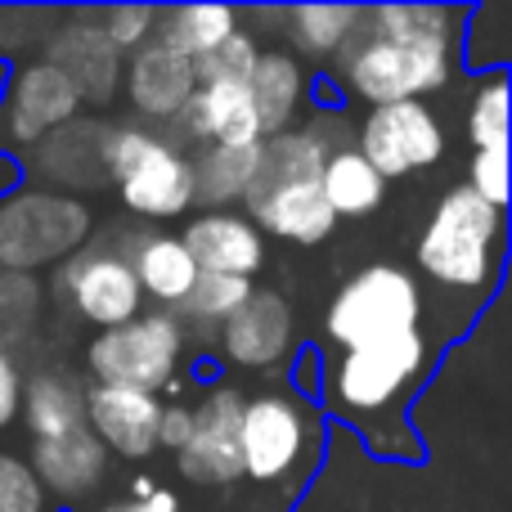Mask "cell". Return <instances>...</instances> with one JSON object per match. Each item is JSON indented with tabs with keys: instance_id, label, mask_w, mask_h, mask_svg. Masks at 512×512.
Here are the masks:
<instances>
[{
	"instance_id": "obj_1",
	"label": "cell",
	"mask_w": 512,
	"mask_h": 512,
	"mask_svg": "<svg viewBox=\"0 0 512 512\" xmlns=\"http://www.w3.org/2000/svg\"><path fill=\"white\" fill-rule=\"evenodd\" d=\"M463 9L450 5H369L337 54L346 95L369 108L409 104L445 90L459 72Z\"/></svg>"
},
{
	"instance_id": "obj_2",
	"label": "cell",
	"mask_w": 512,
	"mask_h": 512,
	"mask_svg": "<svg viewBox=\"0 0 512 512\" xmlns=\"http://www.w3.org/2000/svg\"><path fill=\"white\" fill-rule=\"evenodd\" d=\"M414 261L436 288L486 301L504 265V212L481 203L468 185H454L427 216Z\"/></svg>"
},
{
	"instance_id": "obj_3",
	"label": "cell",
	"mask_w": 512,
	"mask_h": 512,
	"mask_svg": "<svg viewBox=\"0 0 512 512\" xmlns=\"http://www.w3.org/2000/svg\"><path fill=\"white\" fill-rule=\"evenodd\" d=\"M427 369H432V342L423 328L369 351H342L337 364L324 369L328 409L351 418L364 441H378L382 423L400 427V409L409 405Z\"/></svg>"
},
{
	"instance_id": "obj_4",
	"label": "cell",
	"mask_w": 512,
	"mask_h": 512,
	"mask_svg": "<svg viewBox=\"0 0 512 512\" xmlns=\"http://www.w3.org/2000/svg\"><path fill=\"white\" fill-rule=\"evenodd\" d=\"M104 180L140 221H176L194 207V162L167 126L108 122Z\"/></svg>"
},
{
	"instance_id": "obj_5",
	"label": "cell",
	"mask_w": 512,
	"mask_h": 512,
	"mask_svg": "<svg viewBox=\"0 0 512 512\" xmlns=\"http://www.w3.org/2000/svg\"><path fill=\"white\" fill-rule=\"evenodd\" d=\"M423 288L400 265H364L333 292L324 310V333L342 351H369V346L396 342V337L423 328Z\"/></svg>"
},
{
	"instance_id": "obj_6",
	"label": "cell",
	"mask_w": 512,
	"mask_h": 512,
	"mask_svg": "<svg viewBox=\"0 0 512 512\" xmlns=\"http://www.w3.org/2000/svg\"><path fill=\"white\" fill-rule=\"evenodd\" d=\"M319 450V414L292 391L243 396L239 463L256 486H301Z\"/></svg>"
},
{
	"instance_id": "obj_7",
	"label": "cell",
	"mask_w": 512,
	"mask_h": 512,
	"mask_svg": "<svg viewBox=\"0 0 512 512\" xmlns=\"http://www.w3.org/2000/svg\"><path fill=\"white\" fill-rule=\"evenodd\" d=\"M95 212L77 194L14 189L0 198V270L36 274L86 248Z\"/></svg>"
},
{
	"instance_id": "obj_8",
	"label": "cell",
	"mask_w": 512,
	"mask_h": 512,
	"mask_svg": "<svg viewBox=\"0 0 512 512\" xmlns=\"http://www.w3.org/2000/svg\"><path fill=\"white\" fill-rule=\"evenodd\" d=\"M189 333L171 310H144L131 324L104 328L86 346V369L104 387H135L162 396L171 382H180Z\"/></svg>"
},
{
	"instance_id": "obj_9",
	"label": "cell",
	"mask_w": 512,
	"mask_h": 512,
	"mask_svg": "<svg viewBox=\"0 0 512 512\" xmlns=\"http://www.w3.org/2000/svg\"><path fill=\"white\" fill-rule=\"evenodd\" d=\"M54 297L81 319V324L104 328H122L135 315H144V292L135 283L126 256L117 252V243H95V248L72 252L59 265L54 279Z\"/></svg>"
},
{
	"instance_id": "obj_10",
	"label": "cell",
	"mask_w": 512,
	"mask_h": 512,
	"mask_svg": "<svg viewBox=\"0 0 512 512\" xmlns=\"http://www.w3.org/2000/svg\"><path fill=\"white\" fill-rule=\"evenodd\" d=\"M355 153L378 171L382 180H400L409 171H423L441 162L445 153V126L427 104L409 99V104H382L369 108V117L355 131Z\"/></svg>"
},
{
	"instance_id": "obj_11",
	"label": "cell",
	"mask_w": 512,
	"mask_h": 512,
	"mask_svg": "<svg viewBox=\"0 0 512 512\" xmlns=\"http://www.w3.org/2000/svg\"><path fill=\"white\" fill-rule=\"evenodd\" d=\"M41 59L68 77L81 108H108L122 90V54L99 32V9H68L45 41Z\"/></svg>"
},
{
	"instance_id": "obj_12",
	"label": "cell",
	"mask_w": 512,
	"mask_h": 512,
	"mask_svg": "<svg viewBox=\"0 0 512 512\" xmlns=\"http://www.w3.org/2000/svg\"><path fill=\"white\" fill-rule=\"evenodd\" d=\"M81 117V99L68 86L54 63L45 59H27L14 72H5V95H0V122L14 149H32L45 135H54L59 126L77 122Z\"/></svg>"
},
{
	"instance_id": "obj_13",
	"label": "cell",
	"mask_w": 512,
	"mask_h": 512,
	"mask_svg": "<svg viewBox=\"0 0 512 512\" xmlns=\"http://www.w3.org/2000/svg\"><path fill=\"white\" fill-rule=\"evenodd\" d=\"M239 418H243V391L212 387L194 405V427H189L185 450L176 454V468L194 486H234L243 481L239 463Z\"/></svg>"
},
{
	"instance_id": "obj_14",
	"label": "cell",
	"mask_w": 512,
	"mask_h": 512,
	"mask_svg": "<svg viewBox=\"0 0 512 512\" xmlns=\"http://www.w3.org/2000/svg\"><path fill=\"white\" fill-rule=\"evenodd\" d=\"M216 346L239 369H252V373L279 369L292 355V346H297V324H292L288 297L274 288H252V297L221 324Z\"/></svg>"
},
{
	"instance_id": "obj_15",
	"label": "cell",
	"mask_w": 512,
	"mask_h": 512,
	"mask_svg": "<svg viewBox=\"0 0 512 512\" xmlns=\"http://www.w3.org/2000/svg\"><path fill=\"white\" fill-rule=\"evenodd\" d=\"M158 418H162V396L135 387H86V427L95 441L108 450V459H131L144 463L158 450Z\"/></svg>"
},
{
	"instance_id": "obj_16",
	"label": "cell",
	"mask_w": 512,
	"mask_h": 512,
	"mask_svg": "<svg viewBox=\"0 0 512 512\" xmlns=\"http://www.w3.org/2000/svg\"><path fill=\"white\" fill-rule=\"evenodd\" d=\"M194 86H198L194 63H189L185 54L167 50L162 41L140 45L135 54L122 59V90L140 122L171 126L180 117V108L189 104Z\"/></svg>"
},
{
	"instance_id": "obj_17",
	"label": "cell",
	"mask_w": 512,
	"mask_h": 512,
	"mask_svg": "<svg viewBox=\"0 0 512 512\" xmlns=\"http://www.w3.org/2000/svg\"><path fill=\"white\" fill-rule=\"evenodd\" d=\"M248 221L261 230V239H283V243H301L315 248L328 234L337 230V216L328 212L319 180H297V185H252V194L243 198Z\"/></svg>"
},
{
	"instance_id": "obj_18",
	"label": "cell",
	"mask_w": 512,
	"mask_h": 512,
	"mask_svg": "<svg viewBox=\"0 0 512 512\" xmlns=\"http://www.w3.org/2000/svg\"><path fill=\"white\" fill-rule=\"evenodd\" d=\"M176 239L194 256L198 274L252 279L265 265V239L243 212H194Z\"/></svg>"
},
{
	"instance_id": "obj_19",
	"label": "cell",
	"mask_w": 512,
	"mask_h": 512,
	"mask_svg": "<svg viewBox=\"0 0 512 512\" xmlns=\"http://www.w3.org/2000/svg\"><path fill=\"white\" fill-rule=\"evenodd\" d=\"M27 468L41 481L45 499H59V504H81L90 499L108 477V450L95 441L90 427H77L68 436H54V441H32L27 450Z\"/></svg>"
},
{
	"instance_id": "obj_20",
	"label": "cell",
	"mask_w": 512,
	"mask_h": 512,
	"mask_svg": "<svg viewBox=\"0 0 512 512\" xmlns=\"http://www.w3.org/2000/svg\"><path fill=\"white\" fill-rule=\"evenodd\" d=\"M180 144H243L261 140L252 113V95L243 81H198L189 104L180 108V117L167 126Z\"/></svg>"
},
{
	"instance_id": "obj_21",
	"label": "cell",
	"mask_w": 512,
	"mask_h": 512,
	"mask_svg": "<svg viewBox=\"0 0 512 512\" xmlns=\"http://www.w3.org/2000/svg\"><path fill=\"white\" fill-rule=\"evenodd\" d=\"M104 135H108L104 117H77V122L59 126L54 135H45L41 144H32V149H27V167L41 180L63 185V189L108 185L104 180Z\"/></svg>"
},
{
	"instance_id": "obj_22",
	"label": "cell",
	"mask_w": 512,
	"mask_h": 512,
	"mask_svg": "<svg viewBox=\"0 0 512 512\" xmlns=\"http://www.w3.org/2000/svg\"><path fill=\"white\" fill-rule=\"evenodd\" d=\"M117 252H122L126 265H131L144 301H153L158 310H176L180 301H185V292L194 288V279H198L194 256L185 252V243H180L176 234L135 230L117 243Z\"/></svg>"
},
{
	"instance_id": "obj_23",
	"label": "cell",
	"mask_w": 512,
	"mask_h": 512,
	"mask_svg": "<svg viewBox=\"0 0 512 512\" xmlns=\"http://www.w3.org/2000/svg\"><path fill=\"white\" fill-rule=\"evenodd\" d=\"M248 95L256 131H261V140H270V135H283L297 126L301 108L310 99V72L301 68V59L292 50H261L248 77Z\"/></svg>"
},
{
	"instance_id": "obj_24",
	"label": "cell",
	"mask_w": 512,
	"mask_h": 512,
	"mask_svg": "<svg viewBox=\"0 0 512 512\" xmlns=\"http://www.w3.org/2000/svg\"><path fill=\"white\" fill-rule=\"evenodd\" d=\"M194 162V207L198 212H234L252 194L261 167V140L243 144H203L189 153Z\"/></svg>"
},
{
	"instance_id": "obj_25",
	"label": "cell",
	"mask_w": 512,
	"mask_h": 512,
	"mask_svg": "<svg viewBox=\"0 0 512 512\" xmlns=\"http://www.w3.org/2000/svg\"><path fill=\"white\" fill-rule=\"evenodd\" d=\"M18 418H23L32 441L68 436V432H77V427H86V391L63 369H36L32 378H23Z\"/></svg>"
},
{
	"instance_id": "obj_26",
	"label": "cell",
	"mask_w": 512,
	"mask_h": 512,
	"mask_svg": "<svg viewBox=\"0 0 512 512\" xmlns=\"http://www.w3.org/2000/svg\"><path fill=\"white\" fill-rule=\"evenodd\" d=\"M319 194H324L328 212H333L337 221H360V216H373L382 207L387 180H382L351 144V149L328 153L324 171H319Z\"/></svg>"
},
{
	"instance_id": "obj_27",
	"label": "cell",
	"mask_w": 512,
	"mask_h": 512,
	"mask_svg": "<svg viewBox=\"0 0 512 512\" xmlns=\"http://www.w3.org/2000/svg\"><path fill=\"white\" fill-rule=\"evenodd\" d=\"M239 32V9L230 5H180V9H158V27L153 41H162L167 50L185 54L189 63H198L203 54H212L225 36Z\"/></svg>"
},
{
	"instance_id": "obj_28",
	"label": "cell",
	"mask_w": 512,
	"mask_h": 512,
	"mask_svg": "<svg viewBox=\"0 0 512 512\" xmlns=\"http://www.w3.org/2000/svg\"><path fill=\"white\" fill-rule=\"evenodd\" d=\"M364 5H292L283 9V36L297 45V59H337L360 27Z\"/></svg>"
},
{
	"instance_id": "obj_29",
	"label": "cell",
	"mask_w": 512,
	"mask_h": 512,
	"mask_svg": "<svg viewBox=\"0 0 512 512\" xmlns=\"http://www.w3.org/2000/svg\"><path fill=\"white\" fill-rule=\"evenodd\" d=\"M252 288H256L252 279H230V274H198L194 288L185 292V301H180L171 315H176L185 328L194 324V333H221V324L243 306V301L252 297Z\"/></svg>"
},
{
	"instance_id": "obj_30",
	"label": "cell",
	"mask_w": 512,
	"mask_h": 512,
	"mask_svg": "<svg viewBox=\"0 0 512 512\" xmlns=\"http://www.w3.org/2000/svg\"><path fill=\"white\" fill-rule=\"evenodd\" d=\"M41 306H45V283L36 274L0 270V351L14 355V346L36 333Z\"/></svg>"
},
{
	"instance_id": "obj_31",
	"label": "cell",
	"mask_w": 512,
	"mask_h": 512,
	"mask_svg": "<svg viewBox=\"0 0 512 512\" xmlns=\"http://www.w3.org/2000/svg\"><path fill=\"white\" fill-rule=\"evenodd\" d=\"M468 144L472 153H490V149H508V77L490 72L468 104Z\"/></svg>"
},
{
	"instance_id": "obj_32",
	"label": "cell",
	"mask_w": 512,
	"mask_h": 512,
	"mask_svg": "<svg viewBox=\"0 0 512 512\" xmlns=\"http://www.w3.org/2000/svg\"><path fill=\"white\" fill-rule=\"evenodd\" d=\"M256 59H261V41H256L248 27H239V32L225 36L212 54H203V59L194 63V72H198V81H243V86H248Z\"/></svg>"
},
{
	"instance_id": "obj_33",
	"label": "cell",
	"mask_w": 512,
	"mask_h": 512,
	"mask_svg": "<svg viewBox=\"0 0 512 512\" xmlns=\"http://www.w3.org/2000/svg\"><path fill=\"white\" fill-rule=\"evenodd\" d=\"M153 27H158V9L149 5H113V9H99V32L108 36L117 54H135L140 45L153 41Z\"/></svg>"
},
{
	"instance_id": "obj_34",
	"label": "cell",
	"mask_w": 512,
	"mask_h": 512,
	"mask_svg": "<svg viewBox=\"0 0 512 512\" xmlns=\"http://www.w3.org/2000/svg\"><path fill=\"white\" fill-rule=\"evenodd\" d=\"M0 512H50L41 481L14 450H0Z\"/></svg>"
},
{
	"instance_id": "obj_35",
	"label": "cell",
	"mask_w": 512,
	"mask_h": 512,
	"mask_svg": "<svg viewBox=\"0 0 512 512\" xmlns=\"http://www.w3.org/2000/svg\"><path fill=\"white\" fill-rule=\"evenodd\" d=\"M468 189L490 203L495 212L508 207V149H490V153H472L468 162Z\"/></svg>"
},
{
	"instance_id": "obj_36",
	"label": "cell",
	"mask_w": 512,
	"mask_h": 512,
	"mask_svg": "<svg viewBox=\"0 0 512 512\" xmlns=\"http://www.w3.org/2000/svg\"><path fill=\"white\" fill-rule=\"evenodd\" d=\"M189 427H194V405H189V400H171V405H162L158 450L180 454V450H185V441H189Z\"/></svg>"
},
{
	"instance_id": "obj_37",
	"label": "cell",
	"mask_w": 512,
	"mask_h": 512,
	"mask_svg": "<svg viewBox=\"0 0 512 512\" xmlns=\"http://www.w3.org/2000/svg\"><path fill=\"white\" fill-rule=\"evenodd\" d=\"M18 400H23V373L9 351H0V432L18 423Z\"/></svg>"
},
{
	"instance_id": "obj_38",
	"label": "cell",
	"mask_w": 512,
	"mask_h": 512,
	"mask_svg": "<svg viewBox=\"0 0 512 512\" xmlns=\"http://www.w3.org/2000/svg\"><path fill=\"white\" fill-rule=\"evenodd\" d=\"M122 512H185L180 508V499L171 495V490H153L149 499H131V504H122Z\"/></svg>"
},
{
	"instance_id": "obj_39",
	"label": "cell",
	"mask_w": 512,
	"mask_h": 512,
	"mask_svg": "<svg viewBox=\"0 0 512 512\" xmlns=\"http://www.w3.org/2000/svg\"><path fill=\"white\" fill-rule=\"evenodd\" d=\"M153 490H158V486H153V477H135V481H131V495H135V499H149Z\"/></svg>"
},
{
	"instance_id": "obj_40",
	"label": "cell",
	"mask_w": 512,
	"mask_h": 512,
	"mask_svg": "<svg viewBox=\"0 0 512 512\" xmlns=\"http://www.w3.org/2000/svg\"><path fill=\"white\" fill-rule=\"evenodd\" d=\"M99 512H122V504H108V508H99Z\"/></svg>"
}]
</instances>
